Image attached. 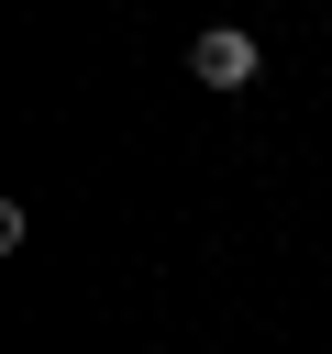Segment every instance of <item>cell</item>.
<instances>
[{
	"mask_svg": "<svg viewBox=\"0 0 332 354\" xmlns=\"http://www.w3.org/2000/svg\"><path fill=\"white\" fill-rule=\"evenodd\" d=\"M188 77H199V88H255V77H266V44L232 33V22H210V33L188 44Z\"/></svg>",
	"mask_w": 332,
	"mask_h": 354,
	"instance_id": "cell-1",
	"label": "cell"
}]
</instances>
